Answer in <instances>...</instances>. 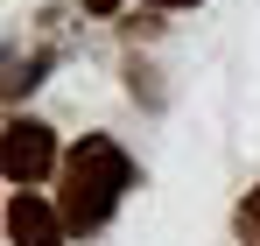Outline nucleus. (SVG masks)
I'll list each match as a JSON object with an SVG mask.
<instances>
[{
    "label": "nucleus",
    "instance_id": "423d86ee",
    "mask_svg": "<svg viewBox=\"0 0 260 246\" xmlns=\"http://www.w3.org/2000/svg\"><path fill=\"white\" fill-rule=\"evenodd\" d=\"M113 7H120V0H85V14H113Z\"/></svg>",
    "mask_w": 260,
    "mask_h": 246
},
{
    "label": "nucleus",
    "instance_id": "20e7f679",
    "mask_svg": "<svg viewBox=\"0 0 260 246\" xmlns=\"http://www.w3.org/2000/svg\"><path fill=\"white\" fill-rule=\"evenodd\" d=\"M43 71H49V49H43V56H28V64H14V71H7V99H28V91L43 84Z\"/></svg>",
    "mask_w": 260,
    "mask_h": 246
},
{
    "label": "nucleus",
    "instance_id": "39448f33",
    "mask_svg": "<svg viewBox=\"0 0 260 246\" xmlns=\"http://www.w3.org/2000/svg\"><path fill=\"white\" fill-rule=\"evenodd\" d=\"M239 246H260V183L246 190V204H239Z\"/></svg>",
    "mask_w": 260,
    "mask_h": 246
},
{
    "label": "nucleus",
    "instance_id": "7ed1b4c3",
    "mask_svg": "<svg viewBox=\"0 0 260 246\" xmlns=\"http://www.w3.org/2000/svg\"><path fill=\"white\" fill-rule=\"evenodd\" d=\"M7 239H14V246H63L71 225H63V211L49 204V197L14 190V197H7Z\"/></svg>",
    "mask_w": 260,
    "mask_h": 246
},
{
    "label": "nucleus",
    "instance_id": "f257e3e1",
    "mask_svg": "<svg viewBox=\"0 0 260 246\" xmlns=\"http://www.w3.org/2000/svg\"><path fill=\"white\" fill-rule=\"evenodd\" d=\"M127 190H134V162L120 155V141L85 134V141L63 155V197H56V211H63V225H71L78 239H91V232L113 225V211H120Z\"/></svg>",
    "mask_w": 260,
    "mask_h": 246
},
{
    "label": "nucleus",
    "instance_id": "0eeeda50",
    "mask_svg": "<svg viewBox=\"0 0 260 246\" xmlns=\"http://www.w3.org/2000/svg\"><path fill=\"white\" fill-rule=\"evenodd\" d=\"M148 7H197V0H148Z\"/></svg>",
    "mask_w": 260,
    "mask_h": 246
},
{
    "label": "nucleus",
    "instance_id": "f03ea898",
    "mask_svg": "<svg viewBox=\"0 0 260 246\" xmlns=\"http://www.w3.org/2000/svg\"><path fill=\"white\" fill-rule=\"evenodd\" d=\"M0 169H7V183L14 190H36L49 169H56V134L43 120H7V148H0Z\"/></svg>",
    "mask_w": 260,
    "mask_h": 246
}]
</instances>
